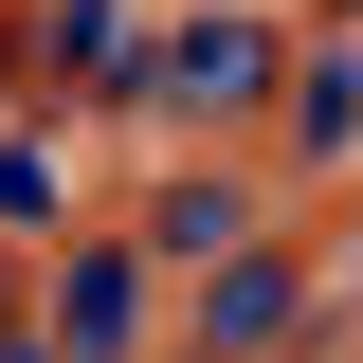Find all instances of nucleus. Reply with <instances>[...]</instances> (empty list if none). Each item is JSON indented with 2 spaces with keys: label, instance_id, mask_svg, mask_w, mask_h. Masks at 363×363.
Returning a JSON list of instances; mask_svg holds the SVG:
<instances>
[{
  "label": "nucleus",
  "instance_id": "nucleus-1",
  "mask_svg": "<svg viewBox=\"0 0 363 363\" xmlns=\"http://www.w3.org/2000/svg\"><path fill=\"white\" fill-rule=\"evenodd\" d=\"M128 327H145V255H55V345L109 363Z\"/></svg>",
  "mask_w": 363,
  "mask_h": 363
},
{
  "label": "nucleus",
  "instance_id": "nucleus-2",
  "mask_svg": "<svg viewBox=\"0 0 363 363\" xmlns=\"http://www.w3.org/2000/svg\"><path fill=\"white\" fill-rule=\"evenodd\" d=\"M164 91H182V109H255V91H272V37H255V18H200V37L164 55Z\"/></svg>",
  "mask_w": 363,
  "mask_h": 363
},
{
  "label": "nucleus",
  "instance_id": "nucleus-3",
  "mask_svg": "<svg viewBox=\"0 0 363 363\" xmlns=\"http://www.w3.org/2000/svg\"><path fill=\"white\" fill-rule=\"evenodd\" d=\"M291 145H309V164L363 145V55H309V73H291Z\"/></svg>",
  "mask_w": 363,
  "mask_h": 363
},
{
  "label": "nucleus",
  "instance_id": "nucleus-4",
  "mask_svg": "<svg viewBox=\"0 0 363 363\" xmlns=\"http://www.w3.org/2000/svg\"><path fill=\"white\" fill-rule=\"evenodd\" d=\"M272 327H291V255H236L218 309H200V345H272Z\"/></svg>",
  "mask_w": 363,
  "mask_h": 363
},
{
  "label": "nucleus",
  "instance_id": "nucleus-5",
  "mask_svg": "<svg viewBox=\"0 0 363 363\" xmlns=\"http://www.w3.org/2000/svg\"><path fill=\"white\" fill-rule=\"evenodd\" d=\"M0 363H55V345H0Z\"/></svg>",
  "mask_w": 363,
  "mask_h": 363
},
{
  "label": "nucleus",
  "instance_id": "nucleus-6",
  "mask_svg": "<svg viewBox=\"0 0 363 363\" xmlns=\"http://www.w3.org/2000/svg\"><path fill=\"white\" fill-rule=\"evenodd\" d=\"M0 309H18V272H0Z\"/></svg>",
  "mask_w": 363,
  "mask_h": 363
}]
</instances>
